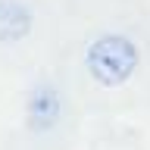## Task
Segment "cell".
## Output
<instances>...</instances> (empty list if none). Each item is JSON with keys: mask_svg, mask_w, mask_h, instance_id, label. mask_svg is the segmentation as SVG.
Listing matches in <instances>:
<instances>
[{"mask_svg": "<svg viewBox=\"0 0 150 150\" xmlns=\"http://www.w3.org/2000/svg\"><path fill=\"white\" fill-rule=\"evenodd\" d=\"M138 47L128 35H100L97 41H91L88 53H84V66L97 84L103 88H119L122 81H128L134 69H138Z\"/></svg>", "mask_w": 150, "mask_h": 150, "instance_id": "cell-1", "label": "cell"}, {"mask_svg": "<svg viewBox=\"0 0 150 150\" xmlns=\"http://www.w3.org/2000/svg\"><path fill=\"white\" fill-rule=\"evenodd\" d=\"M31 31V9L19 0H0V41H22Z\"/></svg>", "mask_w": 150, "mask_h": 150, "instance_id": "cell-2", "label": "cell"}]
</instances>
